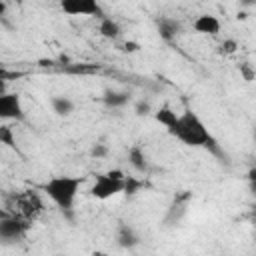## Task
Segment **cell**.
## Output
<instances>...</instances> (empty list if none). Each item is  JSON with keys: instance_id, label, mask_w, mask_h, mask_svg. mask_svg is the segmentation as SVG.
Masks as SVG:
<instances>
[{"instance_id": "obj_1", "label": "cell", "mask_w": 256, "mask_h": 256, "mask_svg": "<svg viewBox=\"0 0 256 256\" xmlns=\"http://www.w3.org/2000/svg\"><path fill=\"white\" fill-rule=\"evenodd\" d=\"M172 136L178 142H182L184 146H190V148H210V150L218 152L214 136L210 134V130L206 128L202 118L196 112H192V110H184L180 114L178 124L174 128Z\"/></svg>"}, {"instance_id": "obj_2", "label": "cell", "mask_w": 256, "mask_h": 256, "mask_svg": "<svg viewBox=\"0 0 256 256\" xmlns=\"http://www.w3.org/2000/svg\"><path fill=\"white\" fill-rule=\"evenodd\" d=\"M80 186H82V178L68 176V174H58V176L48 178L42 190L52 200V204H56L60 210H70L76 202Z\"/></svg>"}, {"instance_id": "obj_3", "label": "cell", "mask_w": 256, "mask_h": 256, "mask_svg": "<svg viewBox=\"0 0 256 256\" xmlns=\"http://www.w3.org/2000/svg\"><path fill=\"white\" fill-rule=\"evenodd\" d=\"M126 174L118 168L114 170H108L106 174H98L94 184L90 186V194L96 198V200H108L120 192H124L126 188Z\"/></svg>"}, {"instance_id": "obj_4", "label": "cell", "mask_w": 256, "mask_h": 256, "mask_svg": "<svg viewBox=\"0 0 256 256\" xmlns=\"http://www.w3.org/2000/svg\"><path fill=\"white\" fill-rule=\"evenodd\" d=\"M32 220H28L22 214H6L2 212L0 216V238L4 242H14V240H22L26 236V232L30 230Z\"/></svg>"}, {"instance_id": "obj_5", "label": "cell", "mask_w": 256, "mask_h": 256, "mask_svg": "<svg viewBox=\"0 0 256 256\" xmlns=\"http://www.w3.org/2000/svg\"><path fill=\"white\" fill-rule=\"evenodd\" d=\"M60 10L66 16H86V18H104V10L98 0H58Z\"/></svg>"}, {"instance_id": "obj_6", "label": "cell", "mask_w": 256, "mask_h": 256, "mask_svg": "<svg viewBox=\"0 0 256 256\" xmlns=\"http://www.w3.org/2000/svg\"><path fill=\"white\" fill-rule=\"evenodd\" d=\"M42 210H44V202L34 190H26L16 196V212L26 216L28 220H34Z\"/></svg>"}, {"instance_id": "obj_7", "label": "cell", "mask_w": 256, "mask_h": 256, "mask_svg": "<svg viewBox=\"0 0 256 256\" xmlns=\"http://www.w3.org/2000/svg\"><path fill=\"white\" fill-rule=\"evenodd\" d=\"M0 118L2 120H22L24 118V106L16 92L0 94Z\"/></svg>"}, {"instance_id": "obj_8", "label": "cell", "mask_w": 256, "mask_h": 256, "mask_svg": "<svg viewBox=\"0 0 256 256\" xmlns=\"http://www.w3.org/2000/svg\"><path fill=\"white\" fill-rule=\"evenodd\" d=\"M192 30L196 34H204V36H218L222 30V22L214 14H200L192 22Z\"/></svg>"}, {"instance_id": "obj_9", "label": "cell", "mask_w": 256, "mask_h": 256, "mask_svg": "<svg viewBox=\"0 0 256 256\" xmlns=\"http://www.w3.org/2000/svg\"><path fill=\"white\" fill-rule=\"evenodd\" d=\"M156 26H158V34H160V38H162V40H166V42H172V40L180 34V30H182L180 22H178V20H174V18H170V16L160 18Z\"/></svg>"}, {"instance_id": "obj_10", "label": "cell", "mask_w": 256, "mask_h": 256, "mask_svg": "<svg viewBox=\"0 0 256 256\" xmlns=\"http://www.w3.org/2000/svg\"><path fill=\"white\" fill-rule=\"evenodd\" d=\"M178 118H180V114H176V110H172L170 106H160V108L154 112V120H156L158 124H162L168 134L174 132V128H176V124H178Z\"/></svg>"}, {"instance_id": "obj_11", "label": "cell", "mask_w": 256, "mask_h": 256, "mask_svg": "<svg viewBox=\"0 0 256 256\" xmlns=\"http://www.w3.org/2000/svg\"><path fill=\"white\" fill-rule=\"evenodd\" d=\"M102 102L108 108H122V106H126L130 102V94L122 92V90H106L104 96H102Z\"/></svg>"}, {"instance_id": "obj_12", "label": "cell", "mask_w": 256, "mask_h": 256, "mask_svg": "<svg viewBox=\"0 0 256 256\" xmlns=\"http://www.w3.org/2000/svg\"><path fill=\"white\" fill-rule=\"evenodd\" d=\"M98 32H100V36L102 38H108V40H116L118 36H120V32H122V28H120V24L116 22V20H112V18H100V24H98Z\"/></svg>"}, {"instance_id": "obj_13", "label": "cell", "mask_w": 256, "mask_h": 256, "mask_svg": "<svg viewBox=\"0 0 256 256\" xmlns=\"http://www.w3.org/2000/svg\"><path fill=\"white\" fill-rule=\"evenodd\" d=\"M50 106H52L54 114H58V116H70L74 112V102L68 96H52Z\"/></svg>"}, {"instance_id": "obj_14", "label": "cell", "mask_w": 256, "mask_h": 256, "mask_svg": "<svg viewBox=\"0 0 256 256\" xmlns=\"http://www.w3.org/2000/svg\"><path fill=\"white\" fill-rule=\"evenodd\" d=\"M128 162H130V166H132L134 170H138V172H146V170H148L146 154H144V150H142L140 146H132V148L128 150Z\"/></svg>"}, {"instance_id": "obj_15", "label": "cell", "mask_w": 256, "mask_h": 256, "mask_svg": "<svg viewBox=\"0 0 256 256\" xmlns=\"http://www.w3.org/2000/svg\"><path fill=\"white\" fill-rule=\"evenodd\" d=\"M118 244L124 246V248H132V246L138 244V238H136V234L132 232V228H128V226H122V228H120Z\"/></svg>"}, {"instance_id": "obj_16", "label": "cell", "mask_w": 256, "mask_h": 256, "mask_svg": "<svg viewBox=\"0 0 256 256\" xmlns=\"http://www.w3.org/2000/svg\"><path fill=\"white\" fill-rule=\"evenodd\" d=\"M98 70H100V66H96V64H78V62H74V64L66 66L68 74H94Z\"/></svg>"}, {"instance_id": "obj_17", "label": "cell", "mask_w": 256, "mask_h": 256, "mask_svg": "<svg viewBox=\"0 0 256 256\" xmlns=\"http://www.w3.org/2000/svg\"><path fill=\"white\" fill-rule=\"evenodd\" d=\"M0 142L6 144L8 148H16V138H14V132L8 124H2L0 126Z\"/></svg>"}, {"instance_id": "obj_18", "label": "cell", "mask_w": 256, "mask_h": 256, "mask_svg": "<svg viewBox=\"0 0 256 256\" xmlns=\"http://www.w3.org/2000/svg\"><path fill=\"white\" fill-rule=\"evenodd\" d=\"M220 54H224V56H230V54H234L240 46H238V42L234 40V38H226V40H222L220 42Z\"/></svg>"}, {"instance_id": "obj_19", "label": "cell", "mask_w": 256, "mask_h": 256, "mask_svg": "<svg viewBox=\"0 0 256 256\" xmlns=\"http://www.w3.org/2000/svg\"><path fill=\"white\" fill-rule=\"evenodd\" d=\"M90 154L96 156V158H104V156H108V146L106 144H94Z\"/></svg>"}, {"instance_id": "obj_20", "label": "cell", "mask_w": 256, "mask_h": 256, "mask_svg": "<svg viewBox=\"0 0 256 256\" xmlns=\"http://www.w3.org/2000/svg\"><path fill=\"white\" fill-rule=\"evenodd\" d=\"M150 110H152V108H150V104H148V102H144V100H140V102L136 104V114H138V116H146Z\"/></svg>"}, {"instance_id": "obj_21", "label": "cell", "mask_w": 256, "mask_h": 256, "mask_svg": "<svg viewBox=\"0 0 256 256\" xmlns=\"http://www.w3.org/2000/svg\"><path fill=\"white\" fill-rule=\"evenodd\" d=\"M240 72L244 74V78H246L248 82H250V80L254 78V70H252V68H250V66H248L246 62H244V64H240Z\"/></svg>"}, {"instance_id": "obj_22", "label": "cell", "mask_w": 256, "mask_h": 256, "mask_svg": "<svg viewBox=\"0 0 256 256\" xmlns=\"http://www.w3.org/2000/svg\"><path fill=\"white\" fill-rule=\"evenodd\" d=\"M122 50H124V52H138V50H140V44H138V42H132V40H128V42H124Z\"/></svg>"}, {"instance_id": "obj_23", "label": "cell", "mask_w": 256, "mask_h": 256, "mask_svg": "<svg viewBox=\"0 0 256 256\" xmlns=\"http://www.w3.org/2000/svg\"><path fill=\"white\" fill-rule=\"evenodd\" d=\"M246 178H248V182L252 184V188H256V166H252V168L248 170V174H246Z\"/></svg>"}, {"instance_id": "obj_24", "label": "cell", "mask_w": 256, "mask_h": 256, "mask_svg": "<svg viewBox=\"0 0 256 256\" xmlns=\"http://www.w3.org/2000/svg\"><path fill=\"white\" fill-rule=\"evenodd\" d=\"M240 4H242L244 8H248V6H254V4H256V0H240Z\"/></svg>"}, {"instance_id": "obj_25", "label": "cell", "mask_w": 256, "mask_h": 256, "mask_svg": "<svg viewBox=\"0 0 256 256\" xmlns=\"http://www.w3.org/2000/svg\"><path fill=\"white\" fill-rule=\"evenodd\" d=\"M12 2H16V4H22V2H24V0H12Z\"/></svg>"}, {"instance_id": "obj_26", "label": "cell", "mask_w": 256, "mask_h": 256, "mask_svg": "<svg viewBox=\"0 0 256 256\" xmlns=\"http://www.w3.org/2000/svg\"><path fill=\"white\" fill-rule=\"evenodd\" d=\"M254 140H256V130H254Z\"/></svg>"}]
</instances>
